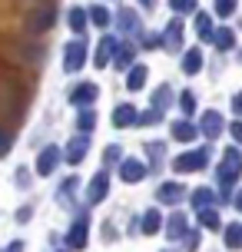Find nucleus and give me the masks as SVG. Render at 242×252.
I'll return each mask as SVG.
<instances>
[{
    "instance_id": "nucleus-6",
    "label": "nucleus",
    "mask_w": 242,
    "mask_h": 252,
    "mask_svg": "<svg viewBox=\"0 0 242 252\" xmlns=\"http://www.w3.org/2000/svg\"><path fill=\"white\" fill-rule=\"evenodd\" d=\"M70 242H73V246H83V242H87V226H77V229H73Z\"/></svg>"
},
{
    "instance_id": "nucleus-2",
    "label": "nucleus",
    "mask_w": 242,
    "mask_h": 252,
    "mask_svg": "<svg viewBox=\"0 0 242 252\" xmlns=\"http://www.w3.org/2000/svg\"><path fill=\"white\" fill-rule=\"evenodd\" d=\"M123 179H126V183H136V179H143V166H140V163H123Z\"/></svg>"
},
{
    "instance_id": "nucleus-11",
    "label": "nucleus",
    "mask_w": 242,
    "mask_h": 252,
    "mask_svg": "<svg viewBox=\"0 0 242 252\" xmlns=\"http://www.w3.org/2000/svg\"><path fill=\"white\" fill-rule=\"evenodd\" d=\"M239 209H242V196H239Z\"/></svg>"
},
{
    "instance_id": "nucleus-8",
    "label": "nucleus",
    "mask_w": 242,
    "mask_h": 252,
    "mask_svg": "<svg viewBox=\"0 0 242 252\" xmlns=\"http://www.w3.org/2000/svg\"><path fill=\"white\" fill-rule=\"evenodd\" d=\"M143 226H146V232H153V229L159 226V216H156V213H150V216H146V222H143Z\"/></svg>"
},
{
    "instance_id": "nucleus-4",
    "label": "nucleus",
    "mask_w": 242,
    "mask_h": 252,
    "mask_svg": "<svg viewBox=\"0 0 242 252\" xmlns=\"http://www.w3.org/2000/svg\"><path fill=\"white\" fill-rule=\"evenodd\" d=\"M53 163H57V150H47L43 156H40V173H50Z\"/></svg>"
},
{
    "instance_id": "nucleus-1",
    "label": "nucleus",
    "mask_w": 242,
    "mask_h": 252,
    "mask_svg": "<svg viewBox=\"0 0 242 252\" xmlns=\"http://www.w3.org/2000/svg\"><path fill=\"white\" fill-rule=\"evenodd\" d=\"M30 20H33V24H30L33 30H47V27H50V20H53V10H50V7H40Z\"/></svg>"
},
{
    "instance_id": "nucleus-10",
    "label": "nucleus",
    "mask_w": 242,
    "mask_h": 252,
    "mask_svg": "<svg viewBox=\"0 0 242 252\" xmlns=\"http://www.w3.org/2000/svg\"><path fill=\"white\" fill-rule=\"evenodd\" d=\"M203 222H206V226H219V216H212V213H206V216H203Z\"/></svg>"
},
{
    "instance_id": "nucleus-3",
    "label": "nucleus",
    "mask_w": 242,
    "mask_h": 252,
    "mask_svg": "<svg viewBox=\"0 0 242 252\" xmlns=\"http://www.w3.org/2000/svg\"><path fill=\"white\" fill-rule=\"evenodd\" d=\"M226 246H229V249H239L242 246V226H229L226 229Z\"/></svg>"
},
{
    "instance_id": "nucleus-9",
    "label": "nucleus",
    "mask_w": 242,
    "mask_h": 252,
    "mask_svg": "<svg viewBox=\"0 0 242 252\" xmlns=\"http://www.w3.org/2000/svg\"><path fill=\"white\" fill-rule=\"evenodd\" d=\"M169 229H173L169 236H179V232H182V219H173V222H169Z\"/></svg>"
},
{
    "instance_id": "nucleus-5",
    "label": "nucleus",
    "mask_w": 242,
    "mask_h": 252,
    "mask_svg": "<svg viewBox=\"0 0 242 252\" xmlns=\"http://www.w3.org/2000/svg\"><path fill=\"white\" fill-rule=\"evenodd\" d=\"M159 199H166V202L179 199V186H166V189H159Z\"/></svg>"
},
{
    "instance_id": "nucleus-7",
    "label": "nucleus",
    "mask_w": 242,
    "mask_h": 252,
    "mask_svg": "<svg viewBox=\"0 0 242 252\" xmlns=\"http://www.w3.org/2000/svg\"><path fill=\"white\" fill-rule=\"evenodd\" d=\"M83 150H87V143H80V139H77V143H73V146H70V159H73V163H77L80 156H83Z\"/></svg>"
}]
</instances>
